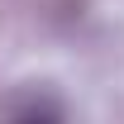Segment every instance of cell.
I'll return each instance as SVG.
<instances>
[{"label":"cell","instance_id":"cell-1","mask_svg":"<svg viewBox=\"0 0 124 124\" xmlns=\"http://www.w3.org/2000/svg\"><path fill=\"white\" fill-rule=\"evenodd\" d=\"M10 115H15V119H62V105L33 95V100H10Z\"/></svg>","mask_w":124,"mask_h":124}]
</instances>
